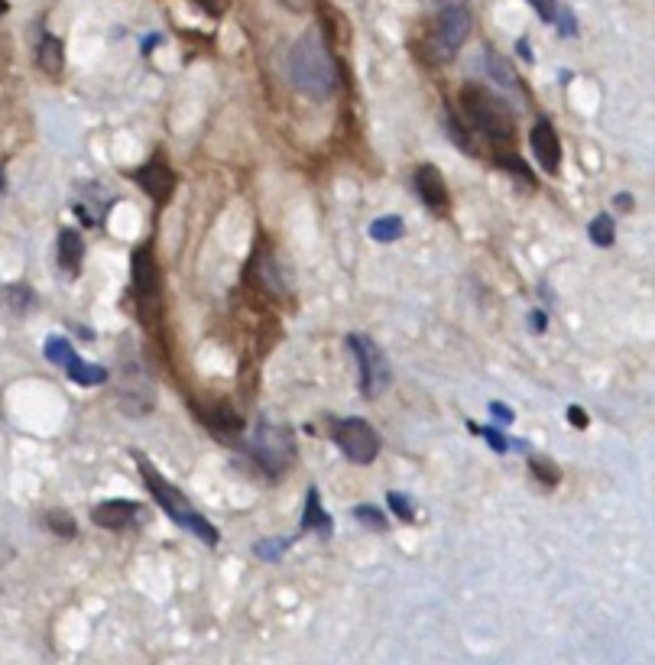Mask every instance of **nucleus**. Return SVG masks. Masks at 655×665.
<instances>
[{"label": "nucleus", "instance_id": "14", "mask_svg": "<svg viewBox=\"0 0 655 665\" xmlns=\"http://www.w3.org/2000/svg\"><path fill=\"white\" fill-rule=\"evenodd\" d=\"M36 59H39V69H43L46 75H52V78H59L62 69H65V49H62V43L56 36H43Z\"/></svg>", "mask_w": 655, "mask_h": 665}, {"label": "nucleus", "instance_id": "34", "mask_svg": "<svg viewBox=\"0 0 655 665\" xmlns=\"http://www.w3.org/2000/svg\"><path fill=\"white\" fill-rule=\"evenodd\" d=\"M490 412H493V419L503 422V425H510V422H513V412L506 409L503 403H490Z\"/></svg>", "mask_w": 655, "mask_h": 665}, {"label": "nucleus", "instance_id": "41", "mask_svg": "<svg viewBox=\"0 0 655 665\" xmlns=\"http://www.w3.org/2000/svg\"><path fill=\"white\" fill-rule=\"evenodd\" d=\"M0 189H4V169H0Z\"/></svg>", "mask_w": 655, "mask_h": 665}, {"label": "nucleus", "instance_id": "25", "mask_svg": "<svg viewBox=\"0 0 655 665\" xmlns=\"http://www.w3.org/2000/svg\"><path fill=\"white\" fill-rule=\"evenodd\" d=\"M493 159H497V166H503L506 172H513V176H519V179H526L529 185L536 182V179H532L529 166H526L523 159H519L516 153H497V156H493Z\"/></svg>", "mask_w": 655, "mask_h": 665}, {"label": "nucleus", "instance_id": "30", "mask_svg": "<svg viewBox=\"0 0 655 665\" xmlns=\"http://www.w3.org/2000/svg\"><path fill=\"white\" fill-rule=\"evenodd\" d=\"M555 23H558V33H561V36H574V33H578V23H574V13H571L568 7H565V10L558 7Z\"/></svg>", "mask_w": 655, "mask_h": 665}, {"label": "nucleus", "instance_id": "12", "mask_svg": "<svg viewBox=\"0 0 655 665\" xmlns=\"http://www.w3.org/2000/svg\"><path fill=\"white\" fill-rule=\"evenodd\" d=\"M133 289H137V296L143 302L153 299L159 289V266L150 247H140L137 254H133Z\"/></svg>", "mask_w": 655, "mask_h": 665}, {"label": "nucleus", "instance_id": "19", "mask_svg": "<svg viewBox=\"0 0 655 665\" xmlns=\"http://www.w3.org/2000/svg\"><path fill=\"white\" fill-rule=\"evenodd\" d=\"M587 234H591V241L597 247H610L613 241H617V228H613V218L610 215H597L591 221V228H587Z\"/></svg>", "mask_w": 655, "mask_h": 665}, {"label": "nucleus", "instance_id": "29", "mask_svg": "<svg viewBox=\"0 0 655 665\" xmlns=\"http://www.w3.org/2000/svg\"><path fill=\"white\" fill-rule=\"evenodd\" d=\"M471 429H474V432H480V435H484L487 442H490V448H493V451H500V455H503L506 448H510V442H506V438L500 435V429H493V425H490V429H477V425L471 422Z\"/></svg>", "mask_w": 655, "mask_h": 665}, {"label": "nucleus", "instance_id": "36", "mask_svg": "<svg viewBox=\"0 0 655 665\" xmlns=\"http://www.w3.org/2000/svg\"><path fill=\"white\" fill-rule=\"evenodd\" d=\"M613 205H617L620 211H630V208H633V195H626V192H623V195L613 198Z\"/></svg>", "mask_w": 655, "mask_h": 665}, {"label": "nucleus", "instance_id": "18", "mask_svg": "<svg viewBox=\"0 0 655 665\" xmlns=\"http://www.w3.org/2000/svg\"><path fill=\"white\" fill-rule=\"evenodd\" d=\"M370 237L373 241H399L403 237V218H396V215H390V218H377L370 224Z\"/></svg>", "mask_w": 655, "mask_h": 665}, {"label": "nucleus", "instance_id": "37", "mask_svg": "<svg viewBox=\"0 0 655 665\" xmlns=\"http://www.w3.org/2000/svg\"><path fill=\"white\" fill-rule=\"evenodd\" d=\"M286 7H292V10H305L309 7V0H283Z\"/></svg>", "mask_w": 655, "mask_h": 665}, {"label": "nucleus", "instance_id": "35", "mask_svg": "<svg viewBox=\"0 0 655 665\" xmlns=\"http://www.w3.org/2000/svg\"><path fill=\"white\" fill-rule=\"evenodd\" d=\"M529 322H532V331H545L548 315H545V312H532V315H529Z\"/></svg>", "mask_w": 655, "mask_h": 665}, {"label": "nucleus", "instance_id": "10", "mask_svg": "<svg viewBox=\"0 0 655 665\" xmlns=\"http://www.w3.org/2000/svg\"><path fill=\"white\" fill-rule=\"evenodd\" d=\"M137 182L150 198L166 202V198L172 195V189H176V172H172L166 163H159V159H153V163H146V166L137 169Z\"/></svg>", "mask_w": 655, "mask_h": 665}, {"label": "nucleus", "instance_id": "23", "mask_svg": "<svg viewBox=\"0 0 655 665\" xmlns=\"http://www.w3.org/2000/svg\"><path fill=\"white\" fill-rule=\"evenodd\" d=\"M46 357L52 364H59V367H65L75 357V351H72V344L65 341V338H49L46 341Z\"/></svg>", "mask_w": 655, "mask_h": 665}, {"label": "nucleus", "instance_id": "15", "mask_svg": "<svg viewBox=\"0 0 655 665\" xmlns=\"http://www.w3.org/2000/svg\"><path fill=\"white\" fill-rule=\"evenodd\" d=\"M302 529H318V532H331V520H328V513H325V507H322V494L312 487L309 490V497H305V513H302Z\"/></svg>", "mask_w": 655, "mask_h": 665}, {"label": "nucleus", "instance_id": "21", "mask_svg": "<svg viewBox=\"0 0 655 665\" xmlns=\"http://www.w3.org/2000/svg\"><path fill=\"white\" fill-rule=\"evenodd\" d=\"M529 471L536 474L545 487H555V484L561 481L558 464H555V461H548V458H529Z\"/></svg>", "mask_w": 655, "mask_h": 665}, {"label": "nucleus", "instance_id": "5", "mask_svg": "<svg viewBox=\"0 0 655 665\" xmlns=\"http://www.w3.org/2000/svg\"><path fill=\"white\" fill-rule=\"evenodd\" d=\"M253 458H257L260 468L270 474V477H279L283 474L292 458H296V438L286 429V425H270V422H260L257 432H253Z\"/></svg>", "mask_w": 655, "mask_h": 665}, {"label": "nucleus", "instance_id": "32", "mask_svg": "<svg viewBox=\"0 0 655 665\" xmlns=\"http://www.w3.org/2000/svg\"><path fill=\"white\" fill-rule=\"evenodd\" d=\"M195 4L202 7V10H208L211 17H221V13L227 10V4H231V0H195Z\"/></svg>", "mask_w": 655, "mask_h": 665}, {"label": "nucleus", "instance_id": "4", "mask_svg": "<svg viewBox=\"0 0 655 665\" xmlns=\"http://www.w3.org/2000/svg\"><path fill=\"white\" fill-rule=\"evenodd\" d=\"M471 33V13L467 7H438L435 26L425 36V52H429V62H451L458 56L461 43Z\"/></svg>", "mask_w": 655, "mask_h": 665}, {"label": "nucleus", "instance_id": "11", "mask_svg": "<svg viewBox=\"0 0 655 665\" xmlns=\"http://www.w3.org/2000/svg\"><path fill=\"white\" fill-rule=\"evenodd\" d=\"M416 192L425 202V208H432V211L448 208V185H445V176H441L435 166L416 169Z\"/></svg>", "mask_w": 655, "mask_h": 665}, {"label": "nucleus", "instance_id": "2", "mask_svg": "<svg viewBox=\"0 0 655 665\" xmlns=\"http://www.w3.org/2000/svg\"><path fill=\"white\" fill-rule=\"evenodd\" d=\"M458 104H461L464 121L484 133L487 140L500 143V146H510L516 140V117L510 111V104L497 95H490L487 88L464 85L458 95Z\"/></svg>", "mask_w": 655, "mask_h": 665}, {"label": "nucleus", "instance_id": "26", "mask_svg": "<svg viewBox=\"0 0 655 665\" xmlns=\"http://www.w3.org/2000/svg\"><path fill=\"white\" fill-rule=\"evenodd\" d=\"M354 520L370 526V529H377V532L386 529V516H383L377 507H370V503H360V507H354Z\"/></svg>", "mask_w": 655, "mask_h": 665}, {"label": "nucleus", "instance_id": "22", "mask_svg": "<svg viewBox=\"0 0 655 665\" xmlns=\"http://www.w3.org/2000/svg\"><path fill=\"white\" fill-rule=\"evenodd\" d=\"M46 526L56 532V536H62V539H72L75 532H78V526H75V520L65 510H49L46 513Z\"/></svg>", "mask_w": 655, "mask_h": 665}, {"label": "nucleus", "instance_id": "7", "mask_svg": "<svg viewBox=\"0 0 655 665\" xmlns=\"http://www.w3.org/2000/svg\"><path fill=\"white\" fill-rule=\"evenodd\" d=\"M331 438L351 464H370L380 455V435L367 419H338L331 425Z\"/></svg>", "mask_w": 655, "mask_h": 665}, {"label": "nucleus", "instance_id": "3", "mask_svg": "<svg viewBox=\"0 0 655 665\" xmlns=\"http://www.w3.org/2000/svg\"><path fill=\"white\" fill-rule=\"evenodd\" d=\"M137 468H140V474H143V481H146V487H150V494H153V500L159 503V507L166 510V516L172 523H179L182 529H192L198 539H202L205 545H218V529L211 526L202 513H198L189 500H185L182 494H179V487H172L163 474H159L150 461H146L143 455H137Z\"/></svg>", "mask_w": 655, "mask_h": 665}, {"label": "nucleus", "instance_id": "6", "mask_svg": "<svg viewBox=\"0 0 655 665\" xmlns=\"http://www.w3.org/2000/svg\"><path fill=\"white\" fill-rule=\"evenodd\" d=\"M347 344H351L357 370H360V393L367 399H377L390 387V364H386V354L370 335H347Z\"/></svg>", "mask_w": 655, "mask_h": 665}, {"label": "nucleus", "instance_id": "17", "mask_svg": "<svg viewBox=\"0 0 655 665\" xmlns=\"http://www.w3.org/2000/svg\"><path fill=\"white\" fill-rule=\"evenodd\" d=\"M202 419L215 429L218 438H237L240 429H244V422H240V416H234V412L227 409H215V412H202Z\"/></svg>", "mask_w": 655, "mask_h": 665}, {"label": "nucleus", "instance_id": "27", "mask_svg": "<svg viewBox=\"0 0 655 665\" xmlns=\"http://www.w3.org/2000/svg\"><path fill=\"white\" fill-rule=\"evenodd\" d=\"M289 545H292V539H273V542H257V549H253V552H257V555L263 558V562H276V555H279V552H286V549H289Z\"/></svg>", "mask_w": 655, "mask_h": 665}, {"label": "nucleus", "instance_id": "31", "mask_svg": "<svg viewBox=\"0 0 655 665\" xmlns=\"http://www.w3.org/2000/svg\"><path fill=\"white\" fill-rule=\"evenodd\" d=\"M532 10L539 13L545 23H555V13H558V0H529Z\"/></svg>", "mask_w": 655, "mask_h": 665}, {"label": "nucleus", "instance_id": "8", "mask_svg": "<svg viewBox=\"0 0 655 665\" xmlns=\"http://www.w3.org/2000/svg\"><path fill=\"white\" fill-rule=\"evenodd\" d=\"M529 140H532V153H536L542 172L555 176L558 166H561V143H558V133L552 127V121H548V117H539Z\"/></svg>", "mask_w": 655, "mask_h": 665}, {"label": "nucleus", "instance_id": "1", "mask_svg": "<svg viewBox=\"0 0 655 665\" xmlns=\"http://www.w3.org/2000/svg\"><path fill=\"white\" fill-rule=\"evenodd\" d=\"M289 78H292V85L305 91V95H312L315 101H325L334 95L338 69H334V59H331V52L318 30H305L299 36V43L292 46Z\"/></svg>", "mask_w": 655, "mask_h": 665}, {"label": "nucleus", "instance_id": "13", "mask_svg": "<svg viewBox=\"0 0 655 665\" xmlns=\"http://www.w3.org/2000/svg\"><path fill=\"white\" fill-rule=\"evenodd\" d=\"M82 260H85L82 234L72 231V228H65L59 234V266H62L65 273H78V270H82Z\"/></svg>", "mask_w": 655, "mask_h": 665}, {"label": "nucleus", "instance_id": "33", "mask_svg": "<svg viewBox=\"0 0 655 665\" xmlns=\"http://www.w3.org/2000/svg\"><path fill=\"white\" fill-rule=\"evenodd\" d=\"M568 422L574 425V429H587V416L581 406H568Z\"/></svg>", "mask_w": 655, "mask_h": 665}, {"label": "nucleus", "instance_id": "40", "mask_svg": "<svg viewBox=\"0 0 655 665\" xmlns=\"http://www.w3.org/2000/svg\"><path fill=\"white\" fill-rule=\"evenodd\" d=\"M4 10H7V4H4V0H0V17H4Z\"/></svg>", "mask_w": 655, "mask_h": 665}, {"label": "nucleus", "instance_id": "20", "mask_svg": "<svg viewBox=\"0 0 655 665\" xmlns=\"http://www.w3.org/2000/svg\"><path fill=\"white\" fill-rule=\"evenodd\" d=\"M487 65H490V69H487V72H490V78H497V82H500V85H506V88H519V78L510 72V62L500 59L493 49H487Z\"/></svg>", "mask_w": 655, "mask_h": 665}, {"label": "nucleus", "instance_id": "38", "mask_svg": "<svg viewBox=\"0 0 655 665\" xmlns=\"http://www.w3.org/2000/svg\"><path fill=\"white\" fill-rule=\"evenodd\" d=\"M438 7H461V4H467V0H435Z\"/></svg>", "mask_w": 655, "mask_h": 665}, {"label": "nucleus", "instance_id": "9", "mask_svg": "<svg viewBox=\"0 0 655 665\" xmlns=\"http://www.w3.org/2000/svg\"><path fill=\"white\" fill-rule=\"evenodd\" d=\"M143 516V503L137 500H108L91 510V523L104 529H127Z\"/></svg>", "mask_w": 655, "mask_h": 665}, {"label": "nucleus", "instance_id": "24", "mask_svg": "<svg viewBox=\"0 0 655 665\" xmlns=\"http://www.w3.org/2000/svg\"><path fill=\"white\" fill-rule=\"evenodd\" d=\"M386 503H390V510H393L403 523L416 520V507H412V500H409L406 494H399V490H390V494H386Z\"/></svg>", "mask_w": 655, "mask_h": 665}, {"label": "nucleus", "instance_id": "16", "mask_svg": "<svg viewBox=\"0 0 655 665\" xmlns=\"http://www.w3.org/2000/svg\"><path fill=\"white\" fill-rule=\"evenodd\" d=\"M65 370H69V377H72L75 383H82V387H98V383L108 380V370L98 367V364H85L78 354L72 357L69 364H65Z\"/></svg>", "mask_w": 655, "mask_h": 665}, {"label": "nucleus", "instance_id": "39", "mask_svg": "<svg viewBox=\"0 0 655 665\" xmlns=\"http://www.w3.org/2000/svg\"><path fill=\"white\" fill-rule=\"evenodd\" d=\"M519 52H523V59H532V52H529V46H526V39H519Z\"/></svg>", "mask_w": 655, "mask_h": 665}, {"label": "nucleus", "instance_id": "28", "mask_svg": "<svg viewBox=\"0 0 655 665\" xmlns=\"http://www.w3.org/2000/svg\"><path fill=\"white\" fill-rule=\"evenodd\" d=\"M4 296L13 299L10 305H13V309H17V312H26V309H30V302H33V292H30V289H23V286H10V289L4 292Z\"/></svg>", "mask_w": 655, "mask_h": 665}]
</instances>
